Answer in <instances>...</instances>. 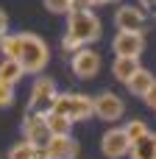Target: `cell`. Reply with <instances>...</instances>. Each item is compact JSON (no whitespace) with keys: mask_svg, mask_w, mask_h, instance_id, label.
<instances>
[{"mask_svg":"<svg viewBox=\"0 0 156 159\" xmlns=\"http://www.w3.org/2000/svg\"><path fill=\"white\" fill-rule=\"evenodd\" d=\"M114 25H117V31H137V34H145V28H148L145 8H140V6H120V8L114 11Z\"/></svg>","mask_w":156,"mask_h":159,"instance_id":"8","label":"cell"},{"mask_svg":"<svg viewBox=\"0 0 156 159\" xmlns=\"http://www.w3.org/2000/svg\"><path fill=\"white\" fill-rule=\"evenodd\" d=\"M123 131H126V137L134 143V140H140L142 134H148L151 129H148V123H145V120H140V117H131V120L123 126Z\"/></svg>","mask_w":156,"mask_h":159,"instance_id":"17","label":"cell"},{"mask_svg":"<svg viewBox=\"0 0 156 159\" xmlns=\"http://www.w3.org/2000/svg\"><path fill=\"white\" fill-rule=\"evenodd\" d=\"M89 6H106V3H112V0H87Z\"/></svg>","mask_w":156,"mask_h":159,"instance_id":"26","label":"cell"},{"mask_svg":"<svg viewBox=\"0 0 156 159\" xmlns=\"http://www.w3.org/2000/svg\"><path fill=\"white\" fill-rule=\"evenodd\" d=\"M100 64H103V59H100V53L95 50V48H78L75 53H70V70H73V75L78 78V81H89V78H95L98 73H100Z\"/></svg>","mask_w":156,"mask_h":159,"instance_id":"5","label":"cell"},{"mask_svg":"<svg viewBox=\"0 0 156 159\" xmlns=\"http://www.w3.org/2000/svg\"><path fill=\"white\" fill-rule=\"evenodd\" d=\"M56 95H59L56 81L50 75H36L33 78V87H31V95H28V112H39V115L50 112Z\"/></svg>","mask_w":156,"mask_h":159,"instance_id":"4","label":"cell"},{"mask_svg":"<svg viewBox=\"0 0 156 159\" xmlns=\"http://www.w3.org/2000/svg\"><path fill=\"white\" fill-rule=\"evenodd\" d=\"M50 14H70V0H42Z\"/></svg>","mask_w":156,"mask_h":159,"instance_id":"20","label":"cell"},{"mask_svg":"<svg viewBox=\"0 0 156 159\" xmlns=\"http://www.w3.org/2000/svg\"><path fill=\"white\" fill-rule=\"evenodd\" d=\"M84 8H92L87 0H70V11H84Z\"/></svg>","mask_w":156,"mask_h":159,"instance_id":"23","label":"cell"},{"mask_svg":"<svg viewBox=\"0 0 156 159\" xmlns=\"http://www.w3.org/2000/svg\"><path fill=\"white\" fill-rule=\"evenodd\" d=\"M140 8H156V0H140Z\"/></svg>","mask_w":156,"mask_h":159,"instance_id":"25","label":"cell"},{"mask_svg":"<svg viewBox=\"0 0 156 159\" xmlns=\"http://www.w3.org/2000/svg\"><path fill=\"white\" fill-rule=\"evenodd\" d=\"M103 36V22L92 8L84 11H70L67 14V31L61 36V50L64 53H75L84 45H95Z\"/></svg>","mask_w":156,"mask_h":159,"instance_id":"2","label":"cell"},{"mask_svg":"<svg viewBox=\"0 0 156 159\" xmlns=\"http://www.w3.org/2000/svg\"><path fill=\"white\" fill-rule=\"evenodd\" d=\"M92 115L98 120H103V123H117L126 115V101L117 92H109V89L106 92H98L92 98Z\"/></svg>","mask_w":156,"mask_h":159,"instance_id":"6","label":"cell"},{"mask_svg":"<svg viewBox=\"0 0 156 159\" xmlns=\"http://www.w3.org/2000/svg\"><path fill=\"white\" fill-rule=\"evenodd\" d=\"M14 84H6V81H0V109H11L14 106Z\"/></svg>","mask_w":156,"mask_h":159,"instance_id":"19","label":"cell"},{"mask_svg":"<svg viewBox=\"0 0 156 159\" xmlns=\"http://www.w3.org/2000/svg\"><path fill=\"white\" fill-rule=\"evenodd\" d=\"M142 101H145V106H148L151 112H156V84L148 89V92H145V98H142Z\"/></svg>","mask_w":156,"mask_h":159,"instance_id":"21","label":"cell"},{"mask_svg":"<svg viewBox=\"0 0 156 159\" xmlns=\"http://www.w3.org/2000/svg\"><path fill=\"white\" fill-rule=\"evenodd\" d=\"M25 75V70L14 61V59H0V81L6 84H20Z\"/></svg>","mask_w":156,"mask_h":159,"instance_id":"15","label":"cell"},{"mask_svg":"<svg viewBox=\"0 0 156 159\" xmlns=\"http://www.w3.org/2000/svg\"><path fill=\"white\" fill-rule=\"evenodd\" d=\"M22 140H28L31 145H45L47 143V126H45V115H39V112H25V117H22Z\"/></svg>","mask_w":156,"mask_h":159,"instance_id":"10","label":"cell"},{"mask_svg":"<svg viewBox=\"0 0 156 159\" xmlns=\"http://www.w3.org/2000/svg\"><path fill=\"white\" fill-rule=\"evenodd\" d=\"M0 56L3 59H14L25 70V75H42V70L50 61V48H47V42L39 34L17 31V34L0 36Z\"/></svg>","mask_w":156,"mask_h":159,"instance_id":"1","label":"cell"},{"mask_svg":"<svg viewBox=\"0 0 156 159\" xmlns=\"http://www.w3.org/2000/svg\"><path fill=\"white\" fill-rule=\"evenodd\" d=\"M33 148H36V145H31L28 140H20V143H14V145L8 148L6 159H31L33 157Z\"/></svg>","mask_w":156,"mask_h":159,"instance_id":"18","label":"cell"},{"mask_svg":"<svg viewBox=\"0 0 156 159\" xmlns=\"http://www.w3.org/2000/svg\"><path fill=\"white\" fill-rule=\"evenodd\" d=\"M8 34V14L0 8V36H6Z\"/></svg>","mask_w":156,"mask_h":159,"instance_id":"24","label":"cell"},{"mask_svg":"<svg viewBox=\"0 0 156 159\" xmlns=\"http://www.w3.org/2000/svg\"><path fill=\"white\" fill-rule=\"evenodd\" d=\"M142 64H140V59H128V56H114V61H112V75L120 81V84H126L137 70H140Z\"/></svg>","mask_w":156,"mask_h":159,"instance_id":"14","label":"cell"},{"mask_svg":"<svg viewBox=\"0 0 156 159\" xmlns=\"http://www.w3.org/2000/svg\"><path fill=\"white\" fill-rule=\"evenodd\" d=\"M154 84H156L154 73H151V70H145V67H140V70L126 81V87H128V92H131L134 98H145V92H148Z\"/></svg>","mask_w":156,"mask_h":159,"instance_id":"12","label":"cell"},{"mask_svg":"<svg viewBox=\"0 0 156 159\" xmlns=\"http://www.w3.org/2000/svg\"><path fill=\"white\" fill-rule=\"evenodd\" d=\"M45 126H47V134H70L73 131V123L56 112H45Z\"/></svg>","mask_w":156,"mask_h":159,"instance_id":"16","label":"cell"},{"mask_svg":"<svg viewBox=\"0 0 156 159\" xmlns=\"http://www.w3.org/2000/svg\"><path fill=\"white\" fill-rule=\"evenodd\" d=\"M53 159H64V157H53Z\"/></svg>","mask_w":156,"mask_h":159,"instance_id":"27","label":"cell"},{"mask_svg":"<svg viewBox=\"0 0 156 159\" xmlns=\"http://www.w3.org/2000/svg\"><path fill=\"white\" fill-rule=\"evenodd\" d=\"M128 154H131V159H156V134L148 131L140 140H134Z\"/></svg>","mask_w":156,"mask_h":159,"instance_id":"13","label":"cell"},{"mask_svg":"<svg viewBox=\"0 0 156 159\" xmlns=\"http://www.w3.org/2000/svg\"><path fill=\"white\" fill-rule=\"evenodd\" d=\"M112 50H114V56L140 59L142 50H145V34H137V31H117V36L112 39Z\"/></svg>","mask_w":156,"mask_h":159,"instance_id":"7","label":"cell"},{"mask_svg":"<svg viewBox=\"0 0 156 159\" xmlns=\"http://www.w3.org/2000/svg\"><path fill=\"white\" fill-rule=\"evenodd\" d=\"M154 17H156V8H154Z\"/></svg>","mask_w":156,"mask_h":159,"instance_id":"28","label":"cell"},{"mask_svg":"<svg viewBox=\"0 0 156 159\" xmlns=\"http://www.w3.org/2000/svg\"><path fill=\"white\" fill-rule=\"evenodd\" d=\"M50 112L56 115H64L70 123H87L92 115V98L89 95H81V92H59Z\"/></svg>","mask_w":156,"mask_h":159,"instance_id":"3","label":"cell"},{"mask_svg":"<svg viewBox=\"0 0 156 159\" xmlns=\"http://www.w3.org/2000/svg\"><path fill=\"white\" fill-rule=\"evenodd\" d=\"M31 159H53V157L47 154V148H45V145H36V148H33V157H31Z\"/></svg>","mask_w":156,"mask_h":159,"instance_id":"22","label":"cell"},{"mask_svg":"<svg viewBox=\"0 0 156 159\" xmlns=\"http://www.w3.org/2000/svg\"><path fill=\"white\" fill-rule=\"evenodd\" d=\"M45 148L50 157H64V159H78V154H81V145L73 134H50Z\"/></svg>","mask_w":156,"mask_h":159,"instance_id":"11","label":"cell"},{"mask_svg":"<svg viewBox=\"0 0 156 159\" xmlns=\"http://www.w3.org/2000/svg\"><path fill=\"white\" fill-rule=\"evenodd\" d=\"M128 148H131V140L126 137L123 126L120 129H109L103 137H100V154L106 159H123L128 157Z\"/></svg>","mask_w":156,"mask_h":159,"instance_id":"9","label":"cell"}]
</instances>
